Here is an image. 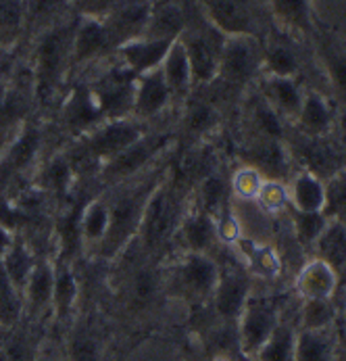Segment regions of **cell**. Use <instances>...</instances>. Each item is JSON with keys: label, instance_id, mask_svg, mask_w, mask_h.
<instances>
[{"label": "cell", "instance_id": "obj_48", "mask_svg": "<svg viewBox=\"0 0 346 361\" xmlns=\"http://www.w3.org/2000/svg\"><path fill=\"white\" fill-rule=\"evenodd\" d=\"M23 21V4L21 0H0V27L17 30Z\"/></svg>", "mask_w": 346, "mask_h": 361}, {"label": "cell", "instance_id": "obj_29", "mask_svg": "<svg viewBox=\"0 0 346 361\" xmlns=\"http://www.w3.org/2000/svg\"><path fill=\"white\" fill-rule=\"evenodd\" d=\"M161 73L171 92V99H182L192 90V86H194L192 69H190L188 54H186V49L180 38L169 47V51L165 54V59L161 63Z\"/></svg>", "mask_w": 346, "mask_h": 361}, {"label": "cell", "instance_id": "obj_49", "mask_svg": "<svg viewBox=\"0 0 346 361\" xmlns=\"http://www.w3.org/2000/svg\"><path fill=\"white\" fill-rule=\"evenodd\" d=\"M38 361H69L65 349H63V341H61V334L52 332L50 330L40 347V353H38Z\"/></svg>", "mask_w": 346, "mask_h": 361}, {"label": "cell", "instance_id": "obj_4", "mask_svg": "<svg viewBox=\"0 0 346 361\" xmlns=\"http://www.w3.org/2000/svg\"><path fill=\"white\" fill-rule=\"evenodd\" d=\"M169 301L184 303L190 313L209 307L219 280V261L206 253H180L163 261Z\"/></svg>", "mask_w": 346, "mask_h": 361}, {"label": "cell", "instance_id": "obj_34", "mask_svg": "<svg viewBox=\"0 0 346 361\" xmlns=\"http://www.w3.org/2000/svg\"><path fill=\"white\" fill-rule=\"evenodd\" d=\"M36 259H38L36 249L30 245V240L21 232H17L13 245L4 253L0 265L4 267V271L11 278V282L21 290V295H23V288H25V282H27L32 269L36 265Z\"/></svg>", "mask_w": 346, "mask_h": 361}, {"label": "cell", "instance_id": "obj_14", "mask_svg": "<svg viewBox=\"0 0 346 361\" xmlns=\"http://www.w3.org/2000/svg\"><path fill=\"white\" fill-rule=\"evenodd\" d=\"M42 147V130L38 126L25 123L0 155V188L11 184V180L19 178L27 169H36L40 165Z\"/></svg>", "mask_w": 346, "mask_h": 361}, {"label": "cell", "instance_id": "obj_32", "mask_svg": "<svg viewBox=\"0 0 346 361\" xmlns=\"http://www.w3.org/2000/svg\"><path fill=\"white\" fill-rule=\"evenodd\" d=\"M295 341H297V310L292 313L284 310L280 326L250 361H295Z\"/></svg>", "mask_w": 346, "mask_h": 361}, {"label": "cell", "instance_id": "obj_30", "mask_svg": "<svg viewBox=\"0 0 346 361\" xmlns=\"http://www.w3.org/2000/svg\"><path fill=\"white\" fill-rule=\"evenodd\" d=\"M109 32L104 23L99 19H82L75 25L73 32V47H71V61L73 63H86L100 56L111 47Z\"/></svg>", "mask_w": 346, "mask_h": 361}, {"label": "cell", "instance_id": "obj_27", "mask_svg": "<svg viewBox=\"0 0 346 361\" xmlns=\"http://www.w3.org/2000/svg\"><path fill=\"white\" fill-rule=\"evenodd\" d=\"M295 126L304 138H326L334 128V111L326 97L315 90H307Z\"/></svg>", "mask_w": 346, "mask_h": 361}, {"label": "cell", "instance_id": "obj_40", "mask_svg": "<svg viewBox=\"0 0 346 361\" xmlns=\"http://www.w3.org/2000/svg\"><path fill=\"white\" fill-rule=\"evenodd\" d=\"M263 182H265V176L259 169L242 163L228 180L230 197L238 203H254Z\"/></svg>", "mask_w": 346, "mask_h": 361}, {"label": "cell", "instance_id": "obj_45", "mask_svg": "<svg viewBox=\"0 0 346 361\" xmlns=\"http://www.w3.org/2000/svg\"><path fill=\"white\" fill-rule=\"evenodd\" d=\"M257 207L267 213V215H278V213H284L290 201H288V184L284 180H267L263 182L259 195H257Z\"/></svg>", "mask_w": 346, "mask_h": 361}, {"label": "cell", "instance_id": "obj_9", "mask_svg": "<svg viewBox=\"0 0 346 361\" xmlns=\"http://www.w3.org/2000/svg\"><path fill=\"white\" fill-rule=\"evenodd\" d=\"M78 25V23H75ZM75 25H54L42 34L36 47V92L47 99L54 90L63 69L71 63Z\"/></svg>", "mask_w": 346, "mask_h": 361}, {"label": "cell", "instance_id": "obj_1", "mask_svg": "<svg viewBox=\"0 0 346 361\" xmlns=\"http://www.w3.org/2000/svg\"><path fill=\"white\" fill-rule=\"evenodd\" d=\"M109 278L119 322L128 324L130 334L150 336L154 324L167 305L163 261L144 255L132 243L115 261Z\"/></svg>", "mask_w": 346, "mask_h": 361}, {"label": "cell", "instance_id": "obj_35", "mask_svg": "<svg viewBox=\"0 0 346 361\" xmlns=\"http://www.w3.org/2000/svg\"><path fill=\"white\" fill-rule=\"evenodd\" d=\"M315 255L313 257L326 261L328 265H332L338 276L345 271L346 267V224L340 219L330 217L328 226L323 228L321 236L317 238L315 247H313Z\"/></svg>", "mask_w": 346, "mask_h": 361}, {"label": "cell", "instance_id": "obj_7", "mask_svg": "<svg viewBox=\"0 0 346 361\" xmlns=\"http://www.w3.org/2000/svg\"><path fill=\"white\" fill-rule=\"evenodd\" d=\"M284 303L271 293L254 290L236 322V336L240 351L252 360V355L267 343L284 317Z\"/></svg>", "mask_w": 346, "mask_h": 361}, {"label": "cell", "instance_id": "obj_6", "mask_svg": "<svg viewBox=\"0 0 346 361\" xmlns=\"http://www.w3.org/2000/svg\"><path fill=\"white\" fill-rule=\"evenodd\" d=\"M56 334H61L69 361H111L115 349L113 328L106 319V313L97 307L88 310L82 305L71 324Z\"/></svg>", "mask_w": 346, "mask_h": 361}, {"label": "cell", "instance_id": "obj_38", "mask_svg": "<svg viewBox=\"0 0 346 361\" xmlns=\"http://www.w3.org/2000/svg\"><path fill=\"white\" fill-rule=\"evenodd\" d=\"M271 8L276 17L292 32H298L302 36L315 34V23H313L309 0H271Z\"/></svg>", "mask_w": 346, "mask_h": 361}, {"label": "cell", "instance_id": "obj_20", "mask_svg": "<svg viewBox=\"0 0 346 361\" xmlns=\"http://www.w3.org/2000/svg\"><path fill=\"white\" fill-rule=\"evenodd\" d=\"M61 117H63V126H65L67 134L73 140L86 136L88 132H92L97 126L104 121L92 90L86 86H78L69 94V99L63 104Z\"/></svg>", "mask_w": 346, "mask_h": 361}, {"label": "cell", "instance_id": "obj_8", "mask_svg": "<svg viewBox=\"0 0 346 361\" xmlns=\"http://www.w3.org/2000/svg\"><path fill=\"white\" fill-rule=\"evenodd\" d=\"M252 293L254 278L240 263H219V280L206 311L215 322L236 326Z\"/></svg>", "mask_w": 346, "mask_h": 361}, {"label": "cell", "instance_id": "obj_44", "mask_svg": "<svg viewBox=\"0 0 346 361\" xmlns=\"http://www.w3.org/2000/svg\"><path fill=\"white\" fill-rule=\"evenodd\" d=\"M219 123V115L215 106L209 103H192L184 117V132L192 138H204V134L213 132Z\"/></svg>", "mask_w": 346, "mask_h": 361}, {"label": "cell", "instance_id": "obj_36", "mask_svg": "<svg viewBox=\"0 0 346 361\" xmlns=\"http://www.w3.org/2000/svg\"><path fill=\"white\" fill-rule=\"evenodd\" d=\"M340 310L336 299H309L297 305V328L298 330H332L338 328Z\"/></svg>", "mask_w": 346, "mask_h": 361}, {"label": "cell", "instance_id": "obj_46", "mask_svg": "<svg viewBox=\"0 0 346 361\" xmlns=\"http://www.w3.org/2000/svg\"><path fill=\"white\" fill-rule=\"evenodd\" d=\"M326 188H328L326 215L346 224V171H338L334 182L326 184Z\"/></svg>", "mask_w": 346, "mask_h": 361}, {"label": "cell", "instance_id": "obj_52", "mask_svg": "<svg viewBox=\"0 0 346 361\" xmlns=\"http://www.w3.org/2000/svg\"><path fill=\"white\" fill-rule=\"evenodd\" d=\"M15 234H17V232H13V230H8L6 226H2V224H0V261H2V257H4V253L8 251V247L13 245Z\"/></svg>", "mask_w": 346, "mask_h": 361}, {"label": "cell", "instance_id": "obj_26", "mask_svg": "<svg viewBox=\"0 0 346 361\" xmlns=\"http://www.w3.org/2000/svg\"><path fill=\"white\" fill-rule=\"evenodd\" d=\"M295 361H342L338 328H332V330H298L297 328Z\"/></svg>", "mask_w": 346, "mask_h": 361}, {"label": "cell", "instance_id": "obj_23", "mask_svg": "<svg viewBox=\"0 0 346 361\" xmlns=\"http://www.w3.org/2000/svg\"><path fill=\"white\" fill-rule=\"evenodd\" d=\"M173 42H169V40H152V38H147V36L123 42L117 49L119 59H121V67L128 69L130 73H134L136 78L150 73V71L161 67L165 54H167L169 47Z\"/></svg>", "mask_w": 346, "mask_h": 361}, {"label": "cell", "instance_id": "obj_15", "mask_svg": "<svg viewBox=\"0 0 346 361\" xmlns=\"http://www.w3.org/2000/svg\"><path fill=\"white\" fill-rule=\"evenodd\" d=\"M200 6L209 23L225 38L230 36L257 38L259 21L250 0H200Z\"/></svg>", "mask_w": 346, "mask_h": 361}, {"label": "cell", "instance_id": "obj_39", "mask_svg": "<svg viewBox=\"0 0 346 361\" xmlns=\"http://www.w3.org/2000/svg\"><path fill=\"white\" fill-rule=\"evenodd\" d=\"M263 69L265 75L276 78H297L298 56L295 49H290L286 42H271L263 49Z\"/></svg>", "mask_w": 346, "mask_h": 361}, {"label": "cell", "instance_id": "obj_43", "mask_svg": "<svg viewBox=\"0 0 346 361\" xmlns=\"http://www.w3.org/2000/svg\"><path fill=\"white\" fill-rule=\"evenodd\" d=\"M288 213H290V221H292V230H295L298 245L313 249L323 228L328 226L330 217L326 213H300L295 209H288Z\"/></svg>", "mask_w": 346, "mask_h": 361}, {"label": "cell", "instance_id": "obj_22", "mask_svg": "<svg viewBox=\"0 0 346 361\" xmlns=\"http://www.w3.org/2000/svg\"><path fill=\"white\" fill-rule=\"evenodd\" d=\"M261 97L282 117L284 123H295L302 106L304 90L300 88L297 78L265 75L261 80Z\"/></svg>", "mask_w": 346, "mask_h": 361}, {"label": "cell", "instance_id": "obj_31", "mask_svg": "<svg viewBox=\"0 0 346 361\" xmlns=\"http://www.w3.org/2000/svg\"><path fill=\"white\" fill-rule=\"evenodd\" d=\"M186 13L175 2H161L150 6L149 23L144 36L152 40H178L186 30Z\"/></svg>", "mask_w": 346, "mask_h": 361}, {"label": "cell", "instance_id": "obj_16", "mask_svg": "<svg viewBox=\"0 0 346 361\" xmlns=\"http://www.w3.org/2000/svg\"><path fill=\"white\" fill-rule=\"evenodd\" d=\"M136 75L119 67L106 73L100 84L92 90L100 106V113L106 119H125L134 113V94H136Z\"/></svg>", "mask_w": 346, "mask_h": 361}, {"label": "cell", "instance_id": "obj_53", "mask_svg": "<svg viewBox=\"0 0 346 361\" xmlns=\"http://www.w3.org/2000/svg\"><path fill=\"white\" fill-rule=\"evenodd\" d=\"M342 347H345V351H342V361H346V334H345V345H342Z\"/></svg>", "mask_w": 346, "mask_h": 361}, {"label": "cell", "instance_id": "obj_37", "mask_svg": "<svg viewBox=\"0 0 346 361\" xmlns=\"http://www.w3.org/2000/svg\"><path fill=\"white\" fill-rule=\"evenodd\" d=\"M319 56L332 82L334 94L346 104V49L330 34H319Z\"/></svg>", "mask_w": 346, "mask_h": 361}, {"label": "cell", "instance_id": "obj_17", "mask_svg": "<svg viewBox=\"0 0 346 361\" xmlns=\"http://www.w3.org/2000/svg\"><path fill=\"white\" fill-rule=\"evenodd\" d=\"M173 243L180 247V253L213 255V249L219 245L215 219L209 213H204L200 207L190 203L175 230Z\"/></svg>", "mask_w": 346, "mask_h": 361}, {"label": "cell", "instance_id": "obj_42", "mask_svg": "<svg viewBox=\"0 0 346 361\" xmlns=\"http://www.w3.org/2000/svg\"><path fill=\"white\" fill-rule=\"evenodd\" d=\"M250 121H252V130L257 132V138H267V140L284 142L286 123L282 121V117L269 104L263 101V97H259V101L252 104Z\"/></svg>", "mask_w": 346, "mask_h": 361}, {"label": "cell", "instance_id": "obj_11", "mask_svg": "<svg viewBox=\"0 0 346 361\" xmlns=\"http://www.w3.org/2000/svg\"><path fill=\"white\" fill-rule=\"evenodd\" d=\"M188 61L192 69V82L194 84H211L217 80L219 73V56L223 49L225 36L219 34L213 25L211 27H197V30H184L180 36Z\"/></svg>", "mask_w": 346, "mask_h": 361}, {"label": "cell", "instance_id": "obj_12", "mask_svg": "<svg viewBox=\"0 0 346 361\" xmlns=\"http://www.w3.org/2000/svg\"><path fill=\"white\" fill-rule=\"evenodd\" d=\"M82 305V280L75 263L54 259V288L50 307V330L63 332Z\"/></svg>", "mask_w": 346, "mask_h": 361}, {"label": "cell", "instance_id": "obj_28", "mask_svg": "<svg viewBox=\"0 0 346 361\" xmlns=\"http://www.w3.org/2000/svg\"><path fill=\"white\" fill-rule=\"evenodd\" d=\"M236 251L240 253L242 267L257 280H273L282 271V259L278 251L269 245H259L242 236L236 245Z\"/></svg>", "mask_w": 346, "mask_h": 361}, {"label": "cell", "instance_id": "obj_33", "mask_svg": "<svg viewBox=\"0 0 346 361\" xmlns=\"http://www.w3.org/2000/svg\"><path fill=\"white\" fill-rule=\"evenodd\" d=\"M109 230V207L102 195H92L82 209L80 217V234L84 251H97L104 240Z\"/></svg>", "mask_w": 346, "mask_h": 361}, {"label": "cell", "instance_id": "obj_50", "mask_svg": "<svg viewBox=\"0 0 346 361\" xmlns=\"http://www.w3.org/2000/svg\"><path fill=\"white\" fill-rule=\"evenodd\" d=\"M147 338L149 336H144V334H130L123 343H117L115 345L111 361H130V355L134 353V349H138Z\"/></svg>", "mask_w": 346, "mask_h": 361}, {"label": "cell", "instance_id": "obj_13", "mask_svg": "<svg viewBox=\"0 0 346 361\" xmlns=\"http://www.w3.org/2000/svg\"><path fill=\"white\" fill-rule=\"evenodd\" d=\"M52 288H54V259L47 253H38L36 265L23 288V317L21 319L50 328Z\"/></svg>", "mask_w": 346, "mask_h": 361}, {"label": "cell", "instance_id": "obj_41", "mask_svg": "<svg viewBox=\"0 0 346 361\" xmlns=\"http://www.w3.org/2000/svg\"><path fill=\"white\" fill-rule=\"evenodd\" d=\"M23 317V295L0 265V326L11 330Z\"/></svg>", "mask_w": 346, "mask_h": 361}, {"label": "cell", "instance_id": "obj_47", "mask_svg": "<svg viewBox=\"0 0 346 361\" xmlns=\"http://www.w3.org/2000/svg\"><path fill=\"white\" fill-rule=\"evenodd\" d=\"M123 0H78V8L84 13V19L104 21Z\"/></svg>", "mask_w": 346, "mask_h": 361}, {"label": "cell", "instance_id": "obj_21", "mask_svg": "<svg viewBox=\"0 0 346 361\" xmlns=\"http://www.w3.org/2000/svg\"><path fill=\"white\" fill-rule=\"evenodd\" d=\"M245 163L259 169L267 180H284L290 176V149L280 140L254 138L245 151Z\"/></svg>", "mask_w": 346, "mask_h": 361}, {"label": "cell", "instance_id": "obj_2", "mask_svg": "<svg viewBox=\"0 0 346 361\" xmlns=\"http://www.w3.org/2000/svg\"><path fill=\"white\" fill-rule=\"evenodd\" d=\"M171 161L173 159L169 155L147 171L138 173L136 178L100 192L109 207V230L104 240L94 251V257L111 263L134 243L150 195L167 173Z\"/></svg>", "mask_w": 346, "mask_h": 361}, {"label": "cell", "instance_id": "obj_10", "mask_svg": "<svg viewBox=\"0 0 346 361\" xmlns=\"http://www.w3.org/2000/svg\"><path fill=\"white\" fill-rule=\"evenodd\" d=\"M263 69V47L254 36H230L223 40L219 73L225 84L242 86Z\"/></svg>", "mask_w": 346, "mask_h": 361}, {"label": "cell", "instance_id": "obj_51", "mask_svg": "<svg viewBox=\"0 0 346 361\" xmlns=\"http://www.w3.org/2000/svg\"><path fill=\"white\" fill-rule=\"evenodd\" d=\"M61 0H32L30 2V15L32 17H49L50 13L58 6Z\"/></svg>", "mask_w": 346, "mask_h": 361}, {"label": "cell", "instance_id": "obj_3", "mask_svg": "<svg viewBox=\"0 0 346 361\" xmlns=\"http://www.w3.org/2000/svg\"><path fill=\"white\" fill-rule=\"evenodd\" d=\"M188 192H186V180L173 169V161L163 176V180L152 190L138 234L134 243L138 249L149 255L150 259L165 261L167 247L173 243L175 230L188 209Z\"/></svg>", "mask_w": 346, "mask_h": 361}, {"label": "cell", "instance_id": "obj_24", "mask_svg": "<svg viewBox=\"0 0 346 361\" xmlns=\"http://www.w3.org/2000/svg\"><path fill=\"white\" fill-rule=\"evenodd\" d=\"M171 103V92L163 80L161 67L144 73L136 80V94H134V113L132 117L147 123L159 117Z\"/></svg>", "mask_w": 346, "mask_h": 361}, {"label": "cell", "instance_id": "obj_19", "mask_svg": "<svg viewBox=\"0 0 346 361\" xmlns=\"http://www.w3.org/2000/svg\"><path fill=\"white\" fill-rule=\"evenodd\" d=\"M34 186L47 197L56 199L58 205L75 190L78 186L75 169L65 149L50 155L47 161H40V165L36 167Z\"/></svg>", "mask_w": 346, "mask_h": 361}, {"label": "cell", "instance_id": "obj_25", "mask_svg": "<svg viewBox=\"0 0 346 361\" xmlns=\"http://www.w3.org/2000/svg\"><path fill=\"white\" fill-rule=\"evenodd\" d=\"M288 184V201L290 207L300 213H326L328 205V188L321 176L300 169L295 176H290Z\"/></svg>", "mask_w": 346, "mask_h": 361}, {"label": "cell", "instance_id": "obj_18", "mask_svg": "<svg viewBox=\"0 0 346 361\" xmlns=\"http://www.w3.org/2000/svg\"><path fill=\"white\" fill-rule=\"evenodd\" d=\"M338 284H340V276L332 265H328L321 259L311 257L300 265V269L295 276L292 288L300 301L336 299Z\"/></svg>", "mask_w": 346, "mask_h": 361}, {"label": "cell", "instance_id": "obj_5", "mask_svg": "<svg viewBox=\"0 0 346 361\" xmlns=\"http://www.w3.org/2000/svg\"><path fill=\"white\" fill-rule=\"evenodd\" d=\"M175 147V134L169 130L154 132L147 130L134 145H130L125 151H121L104 165H100L99 173L92 184H97V192L109 190L117 184H123L138 173L147 171L149 167L156 165L159 161L171 155Z\"/></svg>", "mask_w": 346, "mask_h": 361}]
</instances>
